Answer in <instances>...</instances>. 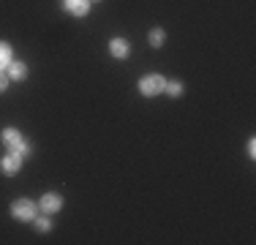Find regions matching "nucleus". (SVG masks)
<instances>
[{
	"instance_id": "12",
	"label": "nucleus",
	"mask_w": 256,
	"mask_h": 245,
	"mask_svg": "<svg viewBox=\"0 0 256 245\" xmlns=\"http://www.w3.org/2000/svg\"><path fill=\"white\" fill-rule=\"evenodd\" d=\"M33 226L41 232V234H46V232H52V218L46 216V212H44V216H36L33 218Z\"/></svg>"
},
{
	"instance_id": "5",
	"label": "nucleus",
	"mask_w": 256,
	"mask_h": 245,
	"mask_svg": "<svg viewBox=\"0 0 256 245\" xmlns=\"http://www.w3.org/2000/svg\"><path fill=\"white\" fill-rule=\"evenodd\" d=\"M60 8L63 11H68L71 16H88L90 14V8H93V3L90 0H60Z\"/></svg>"
},
{
	"instance_id": "6",
	"label": "nucleus",
	"mask_w": 256,
	"mask_h": 245,
	"mask_svg": "<svg viewBox=\"0 0 256 245\" xmlns=\"http://www.w3.org/2000/svg\"><path fill=\"white\" fill-rule=\"evenodd\" d=\"M109 54H112L114 60H126L128 54H131V41L123 38V36H114V38H109Z\"/></svg>"
},
{
	"instance_id": "10",
	"label": "nucleus",
	"mask_w": 256,
	"mask_h": 245,
	"mask_svg": "<svg viewBox=\"0 0 256 245\" xmlns=\"http://www.w3.org/2000/svg\"><path fill=\"white\" fill-rule=\"evenodd\" d=\"M11 60H14V49H11L8 41H0V71L8 68Z\"/></svg>"
},
{
	"instance_id": "2",
	"label": "nucleus",
	"mask_w": 256,
	"mask_h": 245,
	"mask_svg": "<svg viewBox=\"0 0 256 245\" xmlns=\"http://www.w3.org/2000/svg\"><path fill=\"white\" fill-rule=\"evenodd\" d=\"M11 216H14L16 220H22V224H33V218L38 216V202L28 199V196L11 202Z\"/></svg>"
},
{
	"instance_id": "15",
	"label": "nucleus",
	"mask_w": 256,
	"mask_h": 245,
	"mask_svg": "<svg viewBox=\"0 0 256 245\" xmlns=\"http://www.w3.org/2000/svg\"><path fill=\"white\" fill-rule=\"evenodd\" d=\"M90 3H101V0H90Z\"/></svg>"
},
{
	"instance_id": "8",
	"label": "nucleus",
	"mask_w": 256,
	"mask_h": 245,
	"mask_svg": "<svg viewBox=\"0 0 256 245\" xmlns=\"http://www.w3.org/2000/svg\"><path fill=\"white\" fill-rule=\"evenodd\" d=\"M6 74L11 76V82H25V79H28V63H25V60H11L8 68H6Z\"/></svg>"
},
{
	"instance_id": "9",
	"label": "nucleus",
	"mask_w": 256,
	"mask_h": 245,
	"mask_svg": "<svg viewBox=\"0 0 256 245\" xmlns=\"http://www.w3.org/2000/svg\"><path fill=\"white\" fill-rule=\"evenodd\" d=\"M148 41H150V46H153V49H161L164 44H166V30H164V28H153L148 33Z\"/></svg>"
},
{
	"instance_id": "7",
	"label": "nucleus",
	"mask_w": 256,
	"mask_h": 245,
	"mask_svg": "<svg viewBox=\"0 0 256 245\" xmlns=\"http://www.w3.org/2000/svg\"><path fill=\"white\" fill-rule=\"evenodd\" d=\"M22 161H25V158L14 156V152H6V156L0 158V172H3V174H8V177H14L16 172L22 169Z\"/></svg>"
},
{
	"instance_id": "13",
	"label": "nucleus",
	"mask_w": 256,
	"mask_h": 245,
	"mask_svg": "<svg viewBox=\"0 0 256 245\" xmlns=\"http://www.w3.org/2000/svg\"><path fill=\"white\" fill-rule=\"evenodd\" d=\"M8 84H11V76L6 71H0V93H6V90H8Z\"/></svg>"
},
{
	"instance_id": "11",
	"label": "nucleus",
	"mask_w": 256,
	"mask_h": 245,
	"mask_svg": "<svg viewBox=\"0 0 256 245\" xmlns=\"http://www.w3.org/2000/svg\"><path fill=\"white\" fill-rule=\"evenodd\" d=\"M164 93L172 96V98H180L182 93H186V84H182L180 79H166V88H164Z\"/></svg>"
},
{
	"instance_id": "4",
	"label": "nucleus",
	"mask_w": 256,
	"mask_h": 245,
	"mask_svg": "<svg viewBox=\"0 0 256 245\" xmlns=\"http://www.w3.org/2000/svg\"><path fill=\"white\" fill-rule=\"evenodd\" d=\"M63 196H60L58 191H46L44 196L38 199V210L41 212H46V216H58L60 210H63Z\"/></svg>"
},
{
	"instance_id": "3",
	"label": "nucleus",
	"mask_w": 256,
	"mask_h": 245,
	"mask_svg": "<svg viewBox=\"0 0 256 245\" xmlns=\"http://www.w3.org/2000/svg\"><path fill=\"white\" fill-rule=\"evenodd\" d=\"M136 88L144 98H156V96L164 93V88H166V76H164V74H144Z\"/></svg>"
},
{
	"instance_id": "1",
	"label": "nucleus",
	"mask_w": 256,
	"mask_h": 245,
	"mask_svg": "<svg viewBox=\"0 0 256 245\" xmlns=\"http://www.w3.org/2000/svg\"><path fill=\"white\" fill-rule=\"evenodd\" d=\"M0 139H3L6 152H14V156H20V158H30V152H33L30 139L20 131V128H14V126L3 128V131H0Z\"/></svg>"
},
{
	"instance_id": "14",
	"label": "nucleus",
	"mask_w": 256,
	"mask_h": 245,
	"mask_svg": "<svg viewBox=\"0 0 256 245\" xmlns=\"http://www.w3.org/2000/svg\"><path fill=\"white\" fill-rule=\"evenodd\" d=\"M248 158H256V139H248Z\"/></svg>"
}]
</instances>
